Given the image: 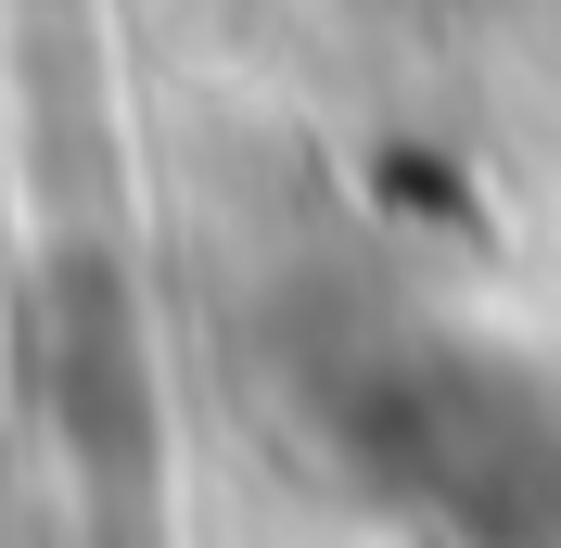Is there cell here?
I'll list each match as a JSON object with an SVG mask.
<instances>
[{
    "label": "cell",
    "mask_w": 561,
    "mask_h": 548,
    "mask_svg": "<svg viewBox=\"0 0 561 548\" xmlns=\"http://www.w3.org/2000/svg\"><path fill=\"white\" fill-rule=\"evenodd\" d=\"M345 498L421 523L434 548H561V370L421 319L409 344H345L307 383Z\"/></svg>",
    "instance_id": "6da1fadb"
}]
</instances>
